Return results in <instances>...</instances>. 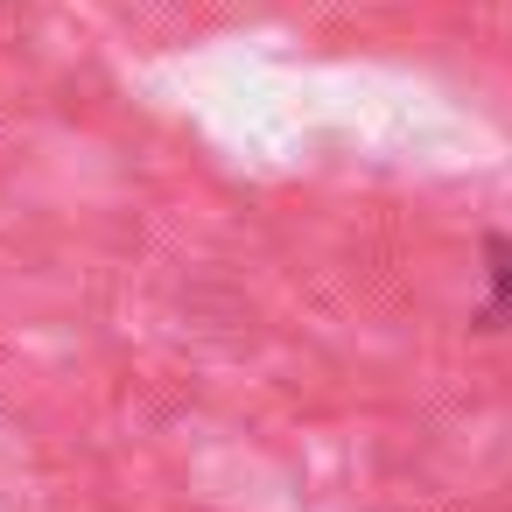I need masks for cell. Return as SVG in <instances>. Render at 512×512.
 I'll list each match as a JSON object with an SVG mask.
<instances>
[]
</instances>
